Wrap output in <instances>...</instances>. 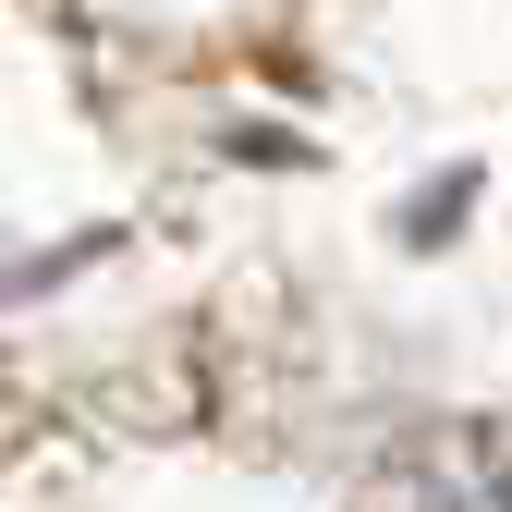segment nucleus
Masks as SVG:
<instances>
[{"mask_svg": "<svg viewBox=\"0 0 512 512\" xmlns=\"http://www.w3.org/2000/svg\"><path fill=\"white\" fill-rule=\"evenodd\" d=\"M354 512H512V415H439L378 452Z\"/></svg>", "mask_w": 512, "mask_h": 512, "instance_id": "f257e3e1", "label": "nucleus"}]
</instances>
